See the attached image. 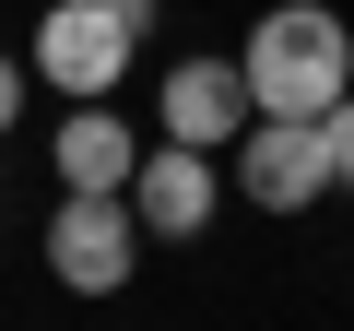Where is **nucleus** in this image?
<instances>
[{
  "instance_id": "f257e3e1",
  "label": "nucleus",
  "mask_w": 354,
  "mask_h": 331,
  "mask_svg": "<svg viewBox=\"0 0 354 331\" xmlns=\"http://www.w3.org/2000/svg\"><path fill=\"white\" fill-rule=\"evenodd\" d=\"M236 60H248V107L260 118H319L330 95H354V36H342V12H319V0L260 12V36Z\"/></svg>"
},
{
  "instance_id": "f03ea898",
  "label": "nucleus",
  "mask_w": 354,
  "mask_h": 331,
  "mask_svg": "<svg viewBox=\"0 0 354 331\" xmlns=\"http://www.w3.org/2000/svg\"><path fill=\"white\" fill-rule=\"evenodd\" d=\"M142 36H153V0H48L36 12V71L83 107L142 60Z\"/></svg>"
},
{
  "instance_id": "7ed1b4c3",
  "label": "nucleus",
  "mask_w": 354,
  "mask_h": 331,
  "mask_svg": "<svg viewBox=\"0 0 354 331\" xmlns=\"http://www.w3.org/2000/svg\"><path fill=\"white\" fill-rule=\"evenodd\" d=\"M130 260H142L130 190H59V213H48V272H59L71 296H118Z\"/></svg>"
},
{
  "instance_id": "20e7f679",
  "label": "nucleus",
  "mask_w": 354,
  "mask_h": 331,
  "mask_svg": "<svg viewBox=\"0 0 354 331\" xmlns=\"http://www.w3.org/2000/svg\"><path fill=\"white\" fill-rule=\"evenodd\" d=\"M236 178L260 213H307L330 190V154H319V118H248L236 130Z\"/></svg>"
},
{
  "instance_id": "39448f33",
  "label": "nucleus",
  "mask_w": 354,
  "mask_h": 331,
  "mask_svg": "<svg viewBox=\"0 0 354 331\" xmlns=\"http://www.w3.org/2000/svg\"><path fill=\"white\" fill-rule=\"evenodd\" d=\"M260 107H248V60H177L165 71V142H236Z\"/></svg>"
},
{
  "instance_id": "423d86ee",
  "label": "nucleus",
  "mask_w": 354,
  "mask_h": 331,
  "mask_svg": "<svg viewBox=\"0 0 354 331\" xmlns=\"http://www.w3.org/2000/svg\"><path fill=\"white\" fill-rule=\"evenodd\" d=\"M130 213H142V237H201V225H213V166H201V142H153V154L130 166Z\"/></svg>"
},
{
  "instance_id": "0eeeda50",
  "label": "nucleus",
  "mask_w": 354,
  "mask_h": 331,
  "mask_svg": "<svg viewBox=\"0 0 354 331\" xmlns=\"http://www.w3.org/2000/svg\"><path fill=\"white\" fill-rule=\"evenodd\" d=\"M130 166H142V142H130V118L83 95V107L59 118V190H130Z\"/></svg>"
},
{
  "instance_id": "6e6552de",
  "label": "nucleus",
  "mask_w": 354,
  "mask_h": 331,
  "mask_svg": "<svg viewBox=\"0 0 354 331\" xmlns=\"http://www.w3.org/2000/svg\"><path fill=\"white\" fill-rule=\"evenodd\" d=\"M319 154H330V190H354V95L319 107Z\"/></svg>"
},
{
  "instance_id": "1a4fd4ad",
  "label": "nucleus",
  "mask_w": 354,
  "mask_h": 331,
  "mask_svg": "<svg viewBox=\"0 0 354 331\" xmlns=\"http://www.w3.org/2000/svg\"><path fill=\"white\" fill-rule=\"evenodd\" d=\"M24 118V60H0V130Z\"/></svg>"
}]
</instances>
